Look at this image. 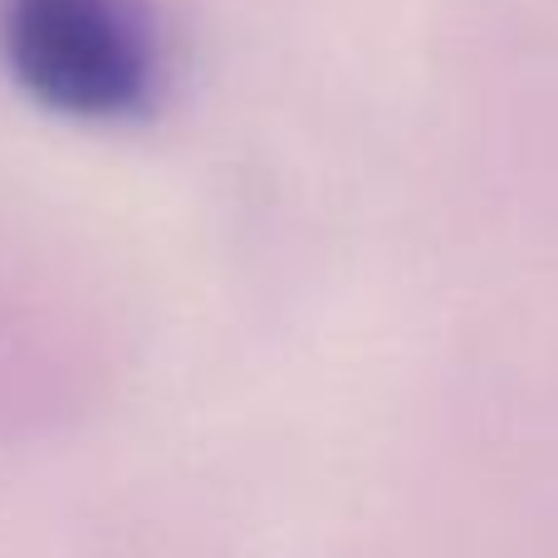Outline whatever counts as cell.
Wrapping results in <instances>:
<instances>
[{"label":"cell","instance_id":"obj_1","mask_svg":"<svg viewBox=\"0 0 558 558\" xmlns=\"http://www.w3.org/2000/svg\"><path fill=\"white\" fill-rule=\"evenodd\" d=\"M0 59L35 104L94 123L137 113L157 78L137 0H0Z\"/></svg>","mask_w":558,"mask_h":558}]
</instances>
